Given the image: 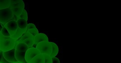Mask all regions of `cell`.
<instances>
[{"label":"cell","mask_w":121,"mask_h":63,"mask_svg":"<svg viewBox=\"0 0 121 63\" xmlns=\"http://www.w3.org/2000/svg\"><path fill=\"white\" fill-rule=\"evenodd\" d=\"M3 27H2L1 26V23H0V33L2 29H3Z\"/></svg>","instance_id":"cell-26"},{"label":"cell","mask_w":121,"mask_h":63,"mask_svg":"<svg viewBox=\"0 0 121 63\" xmlns=\"http://www.w3.org/2000/svg\"><path fill=\"white\" fill-rule=\"evenodd\" d=\"M16 43L14 47L12 49L7 52H3V55L4 58L9 62L14 63L18 62L15 56V51L16 49Z\"/></svg>","instance_id":"cell-8"},{"label":"cell","mask_w":121,"mask_h":63,"mask_svg":"<svg viewBox=\"0 0 121 63\" xmlns=\"http://www.w3.org/2000/svg\"><path fill=\"white\" fill-rule=\"evenodd\" d=\"M21 63V62H16L14 63Z\"/></svg>","instance_id":"cell-28"},{"label":"cell","mask_w":121,"mask_h":63,"mask_svg":"<svg viewBox=\"0 0 121 63\" xmlns=\"http://www.w3.org/2000/svg\"><path fill=\"white\" fill-rule=\"evenodd\" d=\"M9 8L11 9L13 14L19 17L24 9L25 4L22 0H10Z\"/></svg>","instance_id":"cell-3"},{"label":"cell","mask_w":121,"mask_h":63,"mask_svg":"<svg viewBox=\"0 0 121 63\" xmlns=\"http://www.w3.org/2000/svg\"><path fill=\"white\" fill-rule=\"evenodd\" d=\"M10 4V0H0V10L9 8Z\"/></svg>","instance_id":"cell-15"},{"label":"cell","mask_w":121,"mask_h":63,"mask_svg":"<svg viewBox=\"0 0 121 63\" xmlns=\"http://www.w3.org/2000/svg\"><path fill=\"white\" fill-rule=\"evenodd\" d=\"M3 52L2 51H0V62H1L2 58V56L3 55Z\"/></svg>","instance_id":"cell-24"},{"label":"cell","mask_w":121,"mask_h":63,"mask_svg":"<svg viewBox=\"0 0 121 63\" xmlns=\"http://www.w3.org/2000/svg\"><path fill=\"white\" fill-rule=\"evenodd\" d=\"M0 33L4 37H11L10 34L9 32L6 29V28L5 27L3 28Z\"/></svg>","instance_id":"cell-18"},{"label":"cell","mask_w":121,"mask_h":63,"mask_svg":"<svg viewBox=\"0 0 121 63\" xmlns=\"http://www.w3.org/2000/svg\"><path fill=\"white\" fill-rule=\"evenodd\" d=\"M1 63H10L8 61L6 60L5 59L4 56V55H3L2 56V58L1 60Z\"/></svg>","instance_id":"cell-23"},{"label":"cell","mask_w":121,"mask_h":63,"mask_svg":"<svg viewBox=\"0 0 121 63\" xmlns=\"http://www.w3.org/2000/svg\"><path fill=\"white\" fill-rule=\"evenodd\" d=\"M45 57V63H52V58L47 54H43Z\"/></svg>","instance_id":"cell-20"},{"label":"cell","mask_w":121,"mask_h":63,"mask_svg":"<svg viewBox=\"0 0 121 63\" xmlns=\"http://www.w3.org/2000/svg\"><path fill=\"white\" fill-rule=\"evenodd\" d=\"M13 16L14 18L15 19V21H17V20H18V17L16 15L13 14Z\"/></svg>","instance_id":"cell-25"},{"label":"cell","mask_w":121,"mask_h":63,"mask_svg":"<svg viewBox=\"0 0 121 63\" xmlns=\"http://www.w3.org/2000/svg\"><path fill=\"white\" fill-rule=\"evenodd\" d=\"M4 27L7 30L11 36L14 34L18 28L17 22L15 21H9L5 24Z\"/></svg>","instance_id":"cell-6"},{"label":"cell","mask_w":121,"mask_h":63,"mask_svg":"<svg viewBox=\"0 0 121 63\" xmlns=\"http://www.w3.org/2000/svg\"><path fill=\"white\" fill-rule=\"evenodd\" d=\"M52 47V51L50 56L51 58L55 57L56 56L59 52V48L56 44L52 42H50Z\"/></svg>","instance_id":"cell-13"},{"label":"cell","mask_w":121,"mask_h":63,"mask_svg":"<svg viewBox=\"0 0 121 63\" xmlns=\"http://www.w3.org/2000/svg\"><path fill=\"white\" fill-rule=\"evenodd\" d=\"M36 48L42 54L50 55L52 51V47L49 41H44L39 43L36 46Z\"/></svg>","instance_id":"cell-4"},{"label":"cell","mask_w":121,"mask_h":63,"mask_svg":"<svg viewBox=\"0 0 121 63\" xmlns=\"http://www.w3.org/2000/svg\"><path fill=\"white\" fill-rule=\"evenodd\" d=\"M34 37L32 35L28 32H26L23 34L22 36L16 41V43L17 44L19 43L22 42L25 39H27L28 38H34Z\"/></svg>","instance_id":"cell-14"},{"label":"cell","mask_w":121,"mask_h":63,"mask_svg":"<svg viewBox=\"0 0 121 63\" xmlns=\"http://www.w3.org/2000/svg\"><path fill=\"white\" fill-rule=\"evenodd\" d=\"M27 30H22L18 28L17 31L13 36H11V37L13 39H14L16 41L19 38H20L23 34L26 33Z\"/></svg>","instance_id":"cell-11"},{"label":"cell","mask_w":121,"mask_h":63,"mask_svg":"<svg viewBox=\"0 0 121 63\" xmlns=\"http://www.w3.org/2000/svg\"><path fill=\"white\" fill-rule=\"evenodd\" d=\"M1 24L2 26V27H3V28L4 27V26H5V24H3V23H1Z\"/></svg>","instance_id":"cell-27"},{"label":"cell","mask_w":121,"mask_h":63,"mask_svg":"<svg viewBox=\"0 0 121 63\" xmlns=\"http://www.w3.org/2000/svg\"><path fill=\"white\" fill-rule=\"evenodd\" d=\"M22 42H23L26 44L29 48H32L34 44V38H27L23 41Z\"/></svg>","instance_id":"cell-16"},{"label":"cell","mask_w":121,"mask_h":63,"mask_svg":"<svg viewBox=\"0 0 121 63\" xmlns=\"http://www.w3.org/2000/svg\"><path fill=\"white\" fill-rule=\"evenodd\" d=\"M40 54H41L40 52L36 48L32 47L29 48L26 53L25 58L26 61L29 63L33 58Z\"/></svg>","instance_id":"cell-7"},{"label":"cell","mask_w":121,"mask_h":63,"mask_svg":"<svg viewBox=\"0 0 121 63\" xmlns=\"http://www.w3.org/2000/svg\"><path fill=\"white\" fill-rule=\"evenodd\" d=\"M26 32H28L31 34L32 36H35L39 33V31L36 28L30 29L26 31Z\"/></svg>","instance_id":"cell-17"},{"label":"cell","mask_w":121,"mask_h":63,"mask_svg":"<svg viewBox=\"0 0 121 63\" xmlns=\"http://www.w3.org/2000/svg\"><path fill=\"white\" fill-rule=\"evenodd\" d=\"M29 63H45V57L43 54H40L33 58Z\"/></svg>","instance_id":"cell-10"},{"label":"cell","mask_w":121,"mask_h":63,"mask_svg":"<svg viewBox=\"0 0 121 63\" xmlns=\"http://www.w3.org/2000/svg\"><path fill=\"white\" fill-rule=\"evenodd\" d=\"M34 44L32 47L36 48V46L39 43L44 41H48V37L46 35L43 33H39L34 38Z\"/></svg>","instance_id":"cell-9"},{"label":"cell","mask_w":121,"mask_h":63,"mask_svg":"<svg viewBox=\"0 0 121 63\" xmlns=\"http://www.w3.org/2000/svg\"><path fill=\"white\" fill-rule=\"evenodd\" d=\"M19 28L22 30H27V22L26 20L23 19H19L17 21Z\"/></svg>","instance_id":"cell-12"},{"label":"cell","mask_w":121,"mask_h":63,"mask_svg":"<svg viewBox=\"0 0 121 63\" xmlns=\"http://www.w3.org/2000/svg\"><path fill=\"white\" fill-rule=\"evenodd\" d=\"M0 63H1V62H0Z\"/></svg>","instance_id":"cell-29"},{"label":"cell","mask_w":121,"mask_h":63,"mask_svg":"<svg viewBox=\"0 0 121 63\" xmlns=\"http://www.w3.org/2000/svg\"><path fill=\"white\" fill-rule=\"evenodd\" d=\"M13 16V14L11 9L9 7L0 10V23L5 24Z\"/></svg>","instance_id":"cell-5"},{"label":"cell","mask_w":121,"mask_h":63,"mask_svg":"<svg viewBox=\"0 0 121 63\" xmlns=\"http://www.w3.org/2000/svg\"><path fill=\"white\" fill-rule=\"evenodd\" d=\"M24 19L27 21L28 19L27 13L25 9L23 11L21 15L18 17V19Z\"/></svg>","instance_id":"cell-19"},{"label":"cell","mask_w":121,"mask_h":63,"mask_svg":"<svg viewBox=\"0 0 121 63\" xmlns=\"http://www.w3.org/2000/svg\"><path fill=\"white\" fill-rule=\"evenodd\" d=\"M16 44L15 56L17 61L22 63H28L26 61L25 56L26 52L29 48L23 42Z\"/></svg>","instance_id":"cell-1"},{"label":"cell","mask_w":121,"mask_h":63,"mask_svg":"<svg viewBox=\"0 0 121 63\" xmlns=\"http://www.w3.org/2000/svg\"><path fill=\"white\" fill-rule=\"evenodd\" d=\"M16 41L11 37H6L0 33V49L3 52L12 49L16 45Z\"/></svg>","instance_id":"cell-2"},{"label":"cell","mask_w":121,"mask_h":63,"mask_svg":"<svg viewBox=\"0 0 121 63\" xmlns=\"http://www.w3.org/2000/svg\"><path fill=\"white\" fill-rule=\"evenodd\" d=\"M52 63H60L59 59L56 57L52 58Z\"/></svg>","instance_id":"cell-22"},{"label":"cell","mask_w":121,"mask_h":63,"mask_svg":"<svg viewBox=\"0 0 121 63\" xmlns=\"http://www.w3.org/2000/svg\"><path fill=\"white\" fill-rule=\"evenodd\" d=\"M36 28V26L33 23H29L28 24L27 28V31L30 29Z\"/></svg>","instance_id":"cell-21"}]
</instances>
